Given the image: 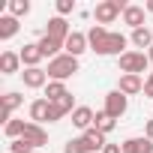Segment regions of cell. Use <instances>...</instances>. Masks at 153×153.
Returning <instances> with one entry per match:
<instances>
[{
	"mask_svg": "<svg viewBox=\"0 0 153 153\" xmlns=\"http://www.w3.org/2000/svg\"><path fill=\"white\" fill-rule=\"evenodd\" d=\"M48 78L51 81H66L69 75H75L78 72V57H69V54H60V57H54V60H48Z\"/></svg>",
	"mask_w": 153,
	"mask_h": 153,
	"instance_id": "cell-1",
	"label": "cell"
},
{
	"mask_svg": "<svg viewBox=\"0 0 153 153\" xmlns=\"http://www.w3.org/2000/svg\"><path fill=\"white\" fill-rule=\"evenodd\" d=\"M126 6H129V3H123V0H102V3H96L93 15H96V21H99V24H111L117 15H123V12H126Z\"/></svg>",
	"mask_w": 153,
	"mask_h": 153,
	"instance_id": "cell-2",
	"label": "cell"
},
{
	"mask_svg": "<svg viewBox=\"0 0 153 153\" xmlns=\"http://www.w3.org/2000/svg\"><path fill=\"white\" fill-rule=\"evenodd\" d=\"M147 63H150V57L144 51H126L120 57V72L123 75H141L147 69Z\"/></svg>",
	"mask_w": 153,
	"mask_h": 153,
	"instance_id": "cell-3",
	"label": "cell"
},
{
	"mask_svg": "<svg viewBox=\"0 0 153 153\" xmlns=\"http://www.w3.org/2000/svg\"><path fill=\"white\" fill-rule=\"evenodd\" d=\"M126 108H129V99H126V96H123L120 90H111V93L105 96V108H102V111H105L108 117L120 120V117L126 114Z\"/></svg>",
	"mask_w": 153,
	"mask_h": 153,
	"instance_id": "cell-4",
	"label": "cell"
},
{
	"mask_svg": "<svg viewBox=\"0 0 153 153\" xmlns=\"http://www.w3.org/2000/svg\"><path fill=\"white\" fill-rule=\"evenodd\" d=\"M87 48H90L87 33H78V30H72V33H69V39H66V54H69V57H81Z\"/></svg>",
	"mask_w": 153,
	"mask_h": 153,
	"instance_id": "cell-5",
	"label": "cell"
},
{
	"mask_svg": "<svg viewBox=\"0 0 153 153\" xmlns=\"http://www.w3.org/2000/svg\"><path fill=\"white\" fill-rule=\"evenodd\" d=\"M21 78H24V87H30V90H39V87H45V84L51 81L48 72H45L42 66H36V69H24Z\"/></svg>",
	"mask_w": 153,
	"mask_h": 153,
	"instance_id": "cell-6",
	"label": "cell"
},
{
	"mask_svg": "<svg viewBox=\"0 0 153 153\" xmlns=\"http://www.w3.org/2000/svg\"><path fill=\"white\" fill-rule=\"evenodd\" d=\"M126 42H129V39H126L123 33H108V39H105V45H102V51H99V54H102V57H108V54L123 57V54H126V51H123V48H126Z\"/></svg>",
	"mask_w": 153,
	"mask_h": 153,
	"instance_id": "cell-7",
	"label": "cell"
},
{
	"mask_svg": "<svg viewBox=\"0 0 153 153\" xmlns=\"http://www.w3.org/2000/svg\"><path fill=\"white\" fill-rule=\"evenodd\" d=\"M93 120H96V114H93V108H87V105H78L72 111V126L75 129H93Z\"/></svg>",
	"mask_w": 153,
	"mask_h": 153,
	"instance_id": "cell-8",
	"label": "cell"
},
{
	"mask_svg": "<svg viewBox=\"0 0 153 153\" xmlns=\"http://www.w3.org/2000/svg\"><path fill=\"white\" fill-rule=\"evenodd\" d=\"M69 24H66V18H60V15H54L51 21H48V27H45V36H51V39H60V42H66L69 39Z\"/></svg>",
	"mask_w": 153,
	"mask_h": 153,
	"instance_id": "cell-9",
	"label": "cell"
},
{
	"mask_svg": "<svg viewBox=\"0 0 153 153\" xmlns=\"http://www.w3.org/2000/svg\"><path fill=\"white\" fill-rule=\"evenodd\" d=\"M18 54H21V63H24L27 69H36V66H39V60H42L39 42H27V45H24V48H21Z\"/></svg>",
	"mask_w": 153,
	"mask_h": 153,
	"instance_id": "cell-10",
	"label": "cell"
},
{
	"mask_svg": "<svg viewBox=\"0 0 153 153\" xmlns=\"http://www.w3.org/2000/svg\"><path fill=\"white\" fill-rule=\"evenodd\" d=\"M123 96H135L144 90V81H141V75H120V87H117Z\"/></svg>",
	"mask_w": 153,
	"mask_h": 153,
	"instance_id": "cell-11",
	"label": "cell"
},
{
	"mask_svg": "<svg viewBox=\"0 0 153 153\" xmlns=\"http://www.w3.org/2000/svg\"><path fill=\"white\" fill-rule=\"evenodd\" d=\"M30 120H33V123H45V120H51V102H48V99H36V102H30Z\"/></svg>",
	"mask_w": 153,
	"mask_h": 153,
	"instance_id": "cell-12",
	"label": "cell"
},
{
	"mask_svg": "<svg viewBox=\"0 0 153 153\" xmlns=\"http://www.w3.org/2000/svg\"><path fill=\"white\" fill-rule=\"evenodd\" d=\"M21 138H27L33 147H45V144H48V132H45L39 123H27V129H24Z\"/></svg>",
	"mask_w": 153,
	"mask_h": 153,
	"instance_id": "cell-13",
	"label": "cell"
},
{
	"mask_svg": "<svg viewBox=\"0 0 153 153\" xmlns=\"http://www.w3.org/2000/svg\"><path fill=\"white\" fill-rule=\"evenodd\" d=\"M60 48H66V42H60V39H51V36H45L42 33V39H39V51H42V57H60Z\"/></svg>",
	"mask_w": 153,
	"mask_h": 153,
	"instance_id": "cell-14",
	"label": "cell"
},
{
	"mask_svg": "<svg viewBox=\"0 0 153 153\" xmlns=\"http://www.w3.org/2000/svg\"><path fill=\"white\" fill-rule=\"evenodd\" d=\"M123 153H153V141L144 138H126L123 141Z\"/></svg>",
	"mask_w": 153,
	"mask_h": 153,
	"instance_id": "cell-15",
	"label": "cell"
},
{
	"mask_svg": "<svg viewBox=\"0 0 153 153\" xmlns=\"http://www.w3.org/2000/svg\"><path fill=\"white\" fill-rule=\"evenodd\" d=\"M18 66H21V54H15V51H3L0 54V72L3 75H15Z\"/></svg>",
	"mask_w": 153,
	"mask_h": 153,
	"instance_id": "cell-16",
	"label": "cell"
},
{
	"mask_svg": "<svg viewBox=\"0 0 153 153\" xmlns=\"http://www.w3.org/2000/svg\"><path fill=\"white\" fill-rule=\"evenodd\" d=\"M105 39H108V30L102 27V24H93L90 30H87V42H90V48L99 54L102 51V45H105Z\"/></svg>",
	"mask_w": 153,
	"mask_h": 153,
	"instance_id": "cell-17",
	"label": "cell"
},
{
	"mask_svg": "<svg viewBox=\"0 0 153 153\" xmlns=\"http://www.w3.org/2000/svg\"><path fill=\"white\" fill-rule=\"evenodd\" d=\"M123 24H129L132 30L144 27V6H126V12H123Z\"/></svg>",
	"mask_w": 153,
	"mask_h": 153,
	"instance_id": "cell-18",
	"label": "cell"
},
{
	"mask_svg": "<svg viewBox=\"0 0 153 153\" xmlns=\"http://www.w3.org/2000/svg\"><path fill=\"white\" fill-rule=\"evenodd\" d=\"M132 45L135 48H153V30L150 27H138V30H132Z\"/></svg>",
	"mask_w": 153,
	"mask_h": 153,
	"instance_id": "cell-19",
	"label": "cell"
},
{
	"mask_svg": "<svg viewBox=\"0 0 153 153\" xmlns=\"http://www.w3.org/2000/svg\"><path fill=\"white\" fill-rule=\"evenodd\" d=\"M63 96H69V90H66L63 81H48V84H45V99H48V102H60Z\"/></svg>",
	"mask_w": 153,
	"mask_h": 153,
	"instance_id": "cell-20",
	"label": "cell"
},
{
	"mask_svg": "<svg viewBox=\"0 0 153 153\" xmlns=\"http://www.w3.org/2000/svg\"><path fill=\"white\" fill-rule=\"evenodd\" d=\"M21 102H24V96H18V93H6V96H3V126L12 120V111H15Z\"/></svg>",
	"mask_w": 153,
	"mask_h": 153,
	"instance_id": "cell-21",
	"label": "cell"
},
{
	"mask_svg": "<svg viewBox=\"0 0 153 153\" xmlns=\"http://www.w3.org/2000/svg\"><path fill=\"white\" fill-rule=\"evenodd\" d=\"M18 33V18L15 15H0V39H12Z\"/></svg>",
	"mask_w": 153,
	"mask_h": 153,
	"instance_id": "cell-22",
	"label": "cell"
},
{
	"mask_svg": "<svg viewBox=\"0 0 153 153\" xmlns=\"http://www.w3.org/2000/svg\"><path fill=\"white\" fill-rule=\"evenodd\" d=\"M81 138L87 141V147H90V153H93V150H105V144H108V141H105V135H102L99 129H87V132H84Z\"/></svg>",
	"mask_w": 153,
	"mask_h": 153,
	"instance_id": "cell-23",
	"label": "cell"
},
{
	"mask_svg": "<svg viewBox=\"0 0 153 153\" xmlns=\"http://www.w3.org/2000/svg\"><path fill=\"white\" fill-rule=\"evenodd\" d=\"M93 129H99L102 135H108L114 129V117H108L105 111H96V120H93Z\"/></svg>",
	"mask_w": 153,
	"mask_h": 153,
	"instance_id": "cell-24",
	"label": "cell"
},
{
	"mask_svg": "<svg viewBox=\"0 0 153 153\" xmlns=\"http://www.w3.org/2000/svg\"><path fill=\"white\" fill-rule=\"evenodd\" d=\"M24 129H27V123H24V120H9V123L3 126V132H6L12 141H15V138H21V135H24Z\"/></svg>",
	"mask_w": 153,
	"mask_h": 153,
	"instance_id": "cell-25",
	"label": "cell"
},
{
	"mask_svg": "<svg viewBox=\"0 0 153 153\" xmlns=\"http://www.w3.org/2000/svg\"><path fill=\"white\" fill-rule=\"evenodd\" d=\"M27 12H30V3H27V0H9V15L21 18V15H27Z\"/></svg>",
	"mask_w": 153,
	"mask_h": 153,
	"instance_id": "cell-26",
	"label": "cell"
},
{
	"mask_svg": "<svg viewBox=\"0 0 153 153\" xmlns=\"http://www.w3.org/2000/svg\"><path fill=\"white\" fill-rule=\"evenodd\" d=\"M63 153H90V147H87L84 138H72V141L63 147Z\"/></svg>",
	"mask_w": 153,
	"mask_h": 153,
	"instance_id": "cell-27",
	"label": "cell"
},
{
	"mask_svg": "<svg viewBox=\"0 0 153 153\" xmlns=\"http://www.w3.org/2000/svg\"><path fill=\"white\" fill-rule=\"evenodd\" d=\"M54 108L60 111V117H66V114H72V111H75V99H72V93H69V96H63L60 102H54Z\"/></svg>",
	"mask_w": 153,
	"mask_h": 153,
	"instance_id": "cell-28",
	"label": "cell"
},
{
	"mask_svg": "<svg viewBox=\"0 0 153 153\" xmlns=\"http://www.w3.org/2000/svg\"><path fill=\"white\" fill-rule=\"evenodd\" d=\"M9 153H33V144L27 138H15V141H9Z\"/></svg>",
	"mask_w": 153,
	"mask_h": 153,
	"instance_id": "cell-29",
	"label": "cell"
},
{
	"mask_svg": "<svg viewBox=\"0 0 153 153\" xmlns=\"http://www.w3.org/2000/svg\"><path fill=\"white\" fill-rule=\"evenodd\" d=\"M69 12H75V0H57V15L63 18Z\"/></svg>",
	"mask_w": 153,
	"mask_h": 153,
	"instance_id": "cell-30",
	"label": "cell"
},
{
	"mask_svg": "<svg viewBox=\"0 0 153 153\" xmlns=\"http://www.w3.org/2000/svg\"><path fill=\"white\" fill-rule=\"evenodd\" d=\"M144 96H150V99H153V72L144 78Z\"/></svg>",
	"mask_w": 153,
	"mask_h": 153,
	"instance_id": "cell-31",
	"label": "cell"
},
{
	"mask_svg": "<svg viewBox=\"0 0 153 153\" xmlns=\"http://www.w3.org/2000/svg\"><path fill=\"white\" fill-rule=\"evenodd\" d=\"M102 153H123V144H105Z\"/></svg>",
	"mask_w": 153,
	"mask_h": 153,
	"instance_id": "cell-32",
	"label": "cell"
},
{
	"mask_svg": "<svg viewBox=\"0 0 153 153\" xmlns=\"http://www.w3.org/2000/svg\"><path fill=\"white\" fill-rule=\"evenodd\" d=\"M144 135L153 141V120H147V123H144Z\"/></svg>",
	"mask_w": 153,
	"mask_h": 153,
	"instance_id": "cell-33",
	"label": "cell"
},
{
	"mask_svg": "<svg viewBox=\"0 0 153 153\" xmlns=\"http://www.w3.org/2000/svg\"><path fill=\"white\" fill-rule=\"evenodd\" d=\"M147 12H153V0H147Z\"/></svg>",
	"mask_w": 153,
	"mask_h": 153,
	"instance_id": "cell-34",
	"label": "cell"
},
{
	"mask_svg": "<svg viewBox=\"0 0 153 153\" xmlns=\"http://www.w3.org/2000/svg\"><path fill=\"white\" fill-rule=\"evenodd\" d=\"M147 57H150V63H153V48H150V51H147Z\"/></svg>",
	"mask_w": 153,
	"mask_h": 153,
	"instance_id": "cell-35",
	"label": "cell"
}]
</instances>
